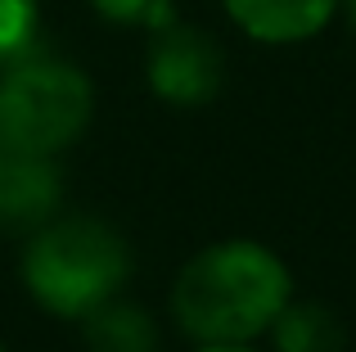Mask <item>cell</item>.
Segmentation results:
<instances>
[{
	"label": "cell",
	"instance_id": "6da1fadb",
	"mask_svg": "<svg viewBox=\"0 0 356 352\" xmlns=\"http://www.w3.org/2000/svg\"><path fill=\"white\" fill-rule=\"evenodd\" d=\"M289 303V271L270 248L230 239L185 262L172 285L176 326L199 344H248Z\"/></svg>",
	"mask_w": 356,
	"mask_h": 352
},
{
	"label": "cell",
	"instance_id": "7a4b0ae2",
	"mask_svg": "<svg viewBox=\"0 0 356 352\" xmlns=\"http://www.w3.org/2000/svg\"><path fill=\"white\" fill-rule=\"evenodd\" d=\"M127 244L99 217L45 221L23 248V285L54 317H90L127 285Z\"/></svg>",
	"mask_w": 356,
	"mask_h": 352
},
{
	"label": "cell",
	"instance_id": "3957f363",
	"mask_svg": "<svg viewBox=\"0 0 356 352\" xmlns=\"http://www.w3.org/2000/svg\"><path fill=\"white\" fill-rule=\"evenodd\" d=\"M95 90L81 68L50 54H27L0 77V141L27 154H59L90 127Z\"/></svg>",
	"mask_w": 356,
	"mask_h": 352
},
{
	"label": "cell",
	"instance_id": "277c9868",
	"mask_svg": "<svg viewBox=\"0 0 356 352\" xmlns=\"http://www.w3.org/2000/svg\"><path fill=\"white\" fill-rule=\"evenodd\" d=\"M145 72H149V86H154L158 99L194 109V104L217 99L221 81H226V54L203 27L167 18L163 27H154Z\"/></svg>",
	"mask_w": 356,
	"mask_h": 352
},
{
	"label": "cell",
	"instance_id": "5b68a950",
	"mask_svg": "<svg viewBox=\"0 0 356 352\" xmlns=\"http://www.w3.org/2000/svg\"><path fill=\"white\" fill-rule=\"evenodd\" d=\"M63 181L45 154H27L0 141V230H36L54 217Z\"/></svg>",
	"mask_w": 356,
	"mask_h": 352
},
{
	"label": "cell",
	"instance_id": "8992f818",
	"mask_svg": "<svg viewBox=\"0 0 356 352\" xmlns=\"http://www.w3.org/2000/svg\"><path fill=\"white\" fill-rule=\"evenodd\" d=\"M334 9H339V0H226V14L243 32L270 45L316 36L334 18Z\"/></svg>",
	"mask_w": 356,
	"mask_h": 352
},
{
	"label": "cell",
	"instance_id": "52a82bcc",
	"mask_svg": "<svg viewBox=\"0 0 356 352\" xmlns=\"http://www.w3.org/2000/svg\"><path fill=\"white\" fill-rule=\"evenodd\" d=\"M86 348L90 352H158V326L136 303H99L86 317Z\"/></svg>",
	"mask_w": 356,
	"mask_h": 352
},
{
	"label": "cell",
	"instance_id": "ba28073f",
	"mask_svg": "<svg viewBox=\"0 0 356 352\" xmlns=\"http://www.w3.org/2000/svg\"><path fill=\"white\" fill-rule=\"evenodd\" d=\"M275 344L280 352H343V326L321 303H298L275 317Z\"/></svg>",
	"mask_w": 356,
	"mask_h": 352
},
{
	"label": "cell",
	"instance_id": "9c48e42d",
	"mask_svg": "<svg viewBox=\"0 0 356 352\" xmlns=\"http://www.w3.org/2000/svg\"><path fill=\"white\" fill-rule=\"evenodd\" d=\"M41 45V0H0V68L36 54Z\"/></svg>",
	"mask_w": 356,
	"mask_h": 352
},
{
	"label": "cell",
	"instance_id": "30bf717a",
	"mask_svg": "<svg viewBox=\"0 0 356 352\" xmlns=\"http://www.w3.org/2000/svg\"><path fill=\"white\" fill-rule=\"evenodd\" d=\"M108 23L122 27H163L172 18V0H90Z\"/></svg>",
	"mask_w": 356,
	"mask_h": 352
},
{
	"label": "cell",
	"instance_id": "8fae6325",
	"mask_svg": "<svg viewBox=\"0 0 356 352\" xmlns=\"http://www.w3.org/2000/svg\"><path fill=\"white\" fill-rule=\"evenodd\" d=\"M203 352H252V348H243V344H208Z\"/></svg>",
	"mask_w": 356,
	"mask_h": 352
},
{
	"label": "cell",
	"instance_id": "7c38bea8",
	"mask_svg": "<svg viewBox=\"0 0 356 352\" xmlns=\"http://www.w3.org/2000/svg\"><path fill=\"white\" fill-rule=\"evenodd\" d=\"M348 18H352V27H356V0H348Z\"/></svg>",
	"mask_w": 356,
	"mask_h": 352
},
{
	"label": "cell",
	"instance_id": "4fadbf2b",
	"mask_svg": "<svg viewBox=\"0 0 356 352\" xmlns=\"http://www.w3.org/2000/svg\"><path fill=\"white\" fill-rule=\"evenodd\" d=\"M0 352H5V348H0Z\"/></svg>",
	"mask_w": 356,
	"mask_h": 352
}]
</instances>
